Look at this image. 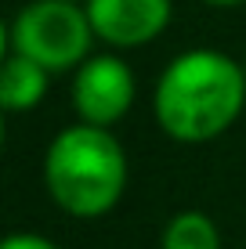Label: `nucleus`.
Here are the masks:
<instances>
[{
  "label": "nucleus",
  "mask_w": 246,
  "mask_h": 249,
  "mask_svg": "<svg viewBox=\"0 0 246 249\" xmlns=\"http://www.w3.org/2000/svg\"><path fill=\"white\" fill-rule=\"evenodd\" d=\"M246 69L221 51H185L156 83V119L174 141L199 144L225 134L243 112Z\"/></svg>",
  "instance_id": "nucleus-1"
},
{
  "label": "nucleus",
  "mask_w": 246,
  "mask_h": 249,
  "mask_svg": "<svg viewBox=\"0 0 246 249\" xmlns=\"http://www.w3.org/2000/svg\"><path fill=\"white\" fill-rule=\"evenodd\" d=\"M51 199L73 217H101L123 195L127 156L105 126H69L51 141L44 159Z\"/></svg>",
  "instance_id": "nucleus-2"
},
{
  "label": "nucleus",
  "mask_w": 246,
  "mask_h": 249,
  "mask_svg": "<svg viewBox=\"0 0 246 249\" xmlns=\"http://www.w3.org/2000/svg\"><path fill=\"white\" fill-rule=\"evenodd\" d=\"M91 18L76 7V0H37L22 7L11 22V51L33 58L37 65L73 69L87 62L91 51Z\"/></svg>",
  "instance_id": "nucleus-3"
},
{
  "label": "nucleus",
  "mask_w": 246,
  "mask_h": 249,
  "mask_svg": "<svg viewBox=\"0 0 246 249\" xmlns=\"http://www.w3.org/2000/svg\"><path fill=\"white\" fill-rule=\"evenodd\" d=\"M73 105L87 126H109L134 105V76L120 58H87L73 83Z\"/></svg>",
  "instance_id": "nucleus-4"
},
{
  "label": "nucleus",
  "mask_w": 246,
  "mask_h": 249,
  "mask_svg": "<svg viewBox=\"0 0 246 249\" xmlns=\"http://www.w3.org/2000/svg\"><path fill=\"white\" fill-rule=\"evenodd\" d=\"M87 18L105 44L138 47L167 29L170 0H87Z\"/></svg>",
  "instance_id": "nucleus-5"
},
{
  "label": "nucleus",
  "mask_w": 246,
  "mask_h": 249,
  "mask_svg": "<svg viewBox=\"0 0 246 249\" xmlns=\"http://www.w3.org/2000/svg\"><path fill=\"white\" fill-rule=\"evenodd\" d=\"M47 90V69L37 65L25 54H11L4 62L0 72V101H4L7 112H25V108L40 105Z\"/></svg>",
  "instance_id": "nucleus-6"
},
{
  "label": "nucleus",
  "mask_w": 246,
  "mask_h": 249,
  "mask_svg": "<svg viewBox=\"0 0 246 249\" xmlns=\"http://www.w3.org/2000/svg\"><path fill=\"white\" fill-rule=\"evenodd\" d=\"M163 249H221V235L207 213L189 210L163 228Z\"/></svg>",
  "instance_id": "nucleus-7"
},
{
  "label": "nucleus",
  "mask_w": 246,
  "mask_h": 249,
  "mask_svg": "<svg viewBox=\"0 0 246 249\" xmlns=\"http://www.w3.org/2000/svg\"><path fill=\"white\" fill-rule=\"evenodd\" d=\"M0 249H58V246L44 235H11V238H4Z\"/></svg>",
  "instance_id": "nucleus-8"
},
{
  "label": "nucleus",
  "mask_w": 246,
  "mask_h": 249,
  "mask_svg": "<svg viewBox=\"0 0 246 249\" xmlns=\"http://www.w3.org/2000/svg\"><path fill=\"white\" fill-rule=\"evenodd\" d=\"M207 4H217V7H228V4H243V0H207Z\"/></svg>",
  "instance_id": "nucleus-9"
}]
</instances>
